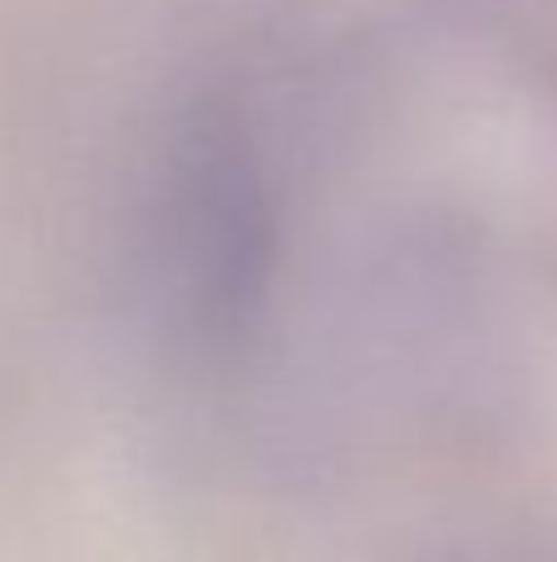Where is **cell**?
I'll use <instances>...</instances> for the list:
<instances>
[{"mask_svg": "<svg viewBox=\"0 0 557 562\" xmlns=\"http://www.w3.org/2000/svg\"><path fill=\"white\" fill-rule=\"evenodd\" d=\"M276 257V213L262 154L227 109L173 134L148 207V281L163 326L193 356H232L257 326Z\"/></svg>", "mask_w": 557, "mask_h": 562, "instance_id": "6da1fadb", "label": "cell"}]
</instances>
